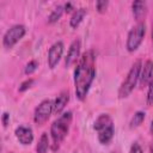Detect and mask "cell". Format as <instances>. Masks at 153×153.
<instances>
[{"instance_id": "16", "label": "cell", "mask_w": 153, "mask_h": 153, "mask_svg": "<svg viewBox=\"0 0 153 153\" xmlns=\"http://www.w3.org/2000/svg\"><path fill=\"white\" fill-rule=\"evenodd\" d=\"M63 13H65V7H63V5H57V6L50 12V14L48 16V23H49V24H54V23L59 22Z\"/></svg>"}, {"instance_id": "2", "label": "cell", "mask_w": 153, "mask_h": 153, "mask_svg": "<svg viewBox=\"0 0 153 153\" xmlns=\"http://www.w3.org/2000/svg\"><path fill=\"white\" fill-rule=\"evenodd\" d=\"M72 121H73L72 111H65L51 123L49 136H50V148L54 152L60 148L61 143L66 139L69 131Z\"/></svg>"}, {"instance_id": "21", "label": "cell", "mask_w": 153, "mask_h": 153, "mask_svg": "<svg viewBox=\"0 0 153 153\" xmlns=\"http://www.w3.org/2000/svg\"><path fill=\"white\" fill-rule=\"evenodd\" d=\"M108 5H109V1L99 0V1H97V2H96V8H97V11H98L99 13H103V12H105V11H106Z\"/></svg>"}, {"instance_id": "5", "label": "cell", "mask_w": 153, "mask_h": 153, "mask_svg": "<svg viewBox=\"0 0 153 153\" xmlns=\"http://www.w3.org/2000/svg\"><path fill=\"white\" fill-rule=\"evenodd\" d=\"M146 35V24L145 22H137L128 32L127 41H126V48L129 53H134L137 50V48L141 45L143 38Z\"/></svg>"}, {"instance_id": "14", "label": "cell", "mask_w": 153, "mask_h": 153, "mask_svg": "<svg viewBox=\"0 0 153 153\" xmlns=\"http://www.w3.org/2000/svg\"><path fill=\"white\" fill-rule=\"evenodd\" d=\"M85 16H86V10H85V8H82V7L75 8V11L72 13L71 19H69V25H71V27H72V29H76V27L81 24V22L84 20Z\"/></svg>"}, {"instance_id": "28", "label": "cell", "mask_w": 153, "mask_h": 153, "mask_svg": "<svg viewBox=\"0 0 153 153\" xmlns=\"http://www.w3.org/2000/svg\"><path fill=\"white\" fill-rule=\"evenodd\" d=\"M111 153H116V152H111Z\"/></svg>"}, {"instance_id": "12", "label": "cell", "mask_w": 153, "mask_h": 153, "mask_svg": "<svg viewBox=\"0 0 153 153\" xmlns=\"http://www.w3.org/2000/svg\"><path fill=\"white\" fill-rule=\"evenodd\" d=\"M68 102H69V92L68 91L60 92L56 96V98L53 100V103H54V114L60 116L62 112H65L63 110H65Z\"/></svg>"}, {"instance_id": "20", "label": "cell", "mask_w": 153, "mask_h": 153, "mask_svg": "<svg viewBox=\"0 0 153 153\" xmlns=\"http://www.w3.org/2000/svg\"><path fill=\"white\" fill-rule=\"evenodd\" d=\"M35 84V79H32V78H29V79H26V80H24L20 85H19V88H18V91L19 92H24V91H26V90H29L32 85Z\"/></svg>"}, {"instance_id": "17", "label": "cell", "mask_w": 153, "mask_h": 153, "mask_svg": "<svg viewBox=\"0 0 153 153\" xmlns=\"http://www.w3.org/2000/svg\"><path fill=\"white\" fill-rule=\"evenodd\" d=\"M145 117H146V112L142 111V110H139L136 111L133 117L130 118V122H129V127L130 128H136V127H140L142 124V122L145 121Z\"/></svg>"}, {"instance_id": "9", "label": "cell", "mask_w": 153, "mask_h": 153, "mask_svg": "<svg viewBox=\"0 0 153 153\" xmlns=\"http://www.w3.org/2000/svg\"><path fill=\"white\" fill-rule=\"evenodd\" d=\"M80 50H81V41L79 38H75L71 43L68 51H67V55L65 57V66L66 67H71L79 61V59L81 56Z\"/></svg>"}, {"instance_id": "3", "label": "cell", "mask_w": 153, "mask_h": 153, "mask_svg": "<svg viewBox=\"0 0 153 153\" xmlns=\"http://www.w3.org/2000/svg\"><path fill=\"white\" fill-rule=\"evenodd\" d=\"M93 129L97 131V137L99 143L102 145L110 143L115 134V127L111 116L108 114H100L93 122Z\"/></svg>"}, {"instance_id": "19", "label": "cell", "mask_w": 153, "mask_h": 153, "mask_svg": "<svg viewBox=\"0 0 153 153\" xmlns=\"http://www.w3.org/2000/svg\"><path fill=\"white\" fill-rule=\"evenodd\" d=\"M146 103L147 105L153 104V79L147 85V93H146Z\"/></svg>"}, {"instance_id": "11", "label": "cell", "mask_w": 153, "mask_h": 153, "mask_svg": "<svg viewBox=\"0 0 153 153\" xmlns=\"http://www.w3.org/2000/svg\"><path fill=\"white\" fill-rule=\"evenodd\" d=\"M152 79H153V61L152 60H146L142 63V67H141L139 85L141 87H145L149 84V81Z\"/></svg>"}, {"instance_id": "25", "label": "cell", "mask_w": 153, "mask_h": 153, "mask_svg": "<svg viewBox=\"0 0 153 153\" xmlns=\"http://www.w3.org/2000/svg\"><path fill=\"white\" fill-rule=\"evenodd\" d=\"M149 133H151L152 139H153V120H152L151 126H149ZM151 153H153V140H152V145H151Z\"/></svg>"}, {"instance_id": "22", "label": "cell", "mask_w": 153, "mask_h": 153, "mask_svg": "<svg viewBox=\"0 0 153 153\" xmlns=\"http://www.w3.org/2000/svg\"><path fill=\"white\" fill-rule=\"evenodd\" d=\"M129 153H143V149H142V147L140 146L139 142H133L131 146H130Z\"/></svg>"}, {"instance_id": "15", "label": "cell", "mask_w": 153, "mask_h": 153, "mask_svg": "<svg viewBox=\"0 0 153 153\" xmlns=\"http://www.w3.org/2000/svg\"><path fill=\"white\" fill-rule=\"evenodd\" d=\"M49 148H50V136L48 135V133H42L36 145V153H47Z\"/></svg>"}, {"instance_id": "27", "label": "cell", "mask_w": 153, "mask_h": 153, "mask_svg": "<svg viewBox=\"0 0 153 153\" xmlns=\"http://www.w3.org/2000/svg\"><path fill=\"white\" fill-rule=\"evenodd\" d=\"M73 153H78V152H73Z\"/></svg>"}, {"instance_id": "13", "label": "cell", "mask_w": 153, "mask_h": 153, "mask_svg": "<svg viewBox=\"0 0 153 153\" xmlns=\"http://www.w3.org/2000/svg\"><path fill=\"white\" fill-rule=\"evenodd\" d=\"M131 12L134 18L137 22H143L142 19L145 18L147 13V4L146 1H134L131 2Z\"/></svg>"}, {"instance_id": "4", "label": "cell", "mask_w": 153, "mask_h": 153, "mask_svg": "<svg viewBox=\"0 0 153 153\" xmlns=\"http://www.w3.org/2000/svg\"><path fill=\"white\" fill-rule=\"evenodd\" d=\"M141 67H142V61L141 60H136L130 69L127 73V76L124 78V80L122 81V84L120 85L118 88V98L120 99H124L127 97L130 96V93L134 91L135 86L139 84V78H140V72H141Z\"/></svg>"}, {"instance_id": "24", "label": "cell", "mask_w": 153, "mask_h": 153, "mask_svg": "<svg viewBox=\"0 0 153 153\" xmlns=\"http://www.w3.org/2000/svg\"><path fill=\"white\" fill-rule=\"evenodd\" d=\"M63 7H65V12H67V13H69V12H74L75 11V8H74V5L72 4V2H67V4H65L63 5Z\"/></svg>"}, {"instance_id": "7", "label": "cell", "mask_w": 153, "mask_h": 153, "mask_svg": "<svg viewBox=\"0 0 153 153\" xmlns=\"http://www.w3.org/2000/svg\"><path fill=\"white\" fill-rule=\"evenodd\" d=\"M54 112V103L50 99H43L36 108L33 111V122L37 126H42L44 124L50 115Z\"/></svg>"}, {"instance_id": "23", "label": "cell", "mask_w": 153, "mask_h": 153, "mask_svg": "<svg viewBox=\"0 0 153 153\" xmlns=\"http://www.w3.org/2000/svg\"><path fill=\"white\" fill-rule=\"evenodd\" d=\"M1 123H2V126L5 128L10 124V114L7 111H4L2 112V115H1Z\"/></svg>"}, {"instance_id": "10", "label": "cell", "mask_w": 153, "mask_h": 153, "mask_svg": "<svg viewBox=\"0 0 153 153\" xmlns=\"http://www.w3.org/2000/svg\"><path fill=\"white\" fill-rule=\"evenodd\" d=\"M14 135L18 142L23 146H29L33 142V131L30 127H26V126L17 127L14 130Z\"/></svg>"}, {"instance_id": "26", "label": "cell", "mask_w": 153, "mask_h": 153, "mask_svg": "<svg viewBox=\"0 0 153 153\" xmlns=\"http://www.w3.org/2000/svg\"><path fill=\"white\" fill-rule=\"evenodd\" d=\"M152 42H153V22H152Z\"/></svg>"}, {"instance_id": "1", "label": "cell", "mask_w": 153, "mask_h": 153, "mask_svg": "<svg viewBox=\"0 0 153 153\" xmlns=\"http://www.w3.org/2000/svg\"><path fill=\"white\" fill-rule=\"evenodd\" d=\"M96 76V54L92 49L84 51L74 68V91L75 97L82 102L86 99L88 91Z\"/></svg>"}, {"instance_id": "8", "label": "cell", "mask_w": 153, "mask_h": 153, "mask_svg": "<svg viewBox=\"0 0 153 153\" xmlns=\"http://www.w3.org/2000/svg\"><path fill=\"white\" fill-rule=\"evenodd\" d=\"M63 50H65V44L62 41H56L50 45L48 50V57H47L48 66L50 69H54L57 66V63L60 62L63 55Z\"/></svg>"}, {"instance_id": "18", "label": "cell", "mask_w": 153, "mask_h": 153, "mask_svg": "<svg viewBox=\"0 0 153 153\" xmlns=\"http://www.w3.org/2000/svg\"><path fill=\"white\" fill-rule=\"evenodd\" d=\"M37 68H38V62H37V60H30V61L25 65V67H24V73H25L26 75H31L32 73H35V72L37 71Z\"/></svg>"}, {"instance_id": "6", "label": "cell", "mask_w": 153, "mask_h": 153, "mask_svg": "<svg viewBox=\"0 0 153 153\" xmlns=\"http://www.w3.org/2000/svg\"><path fill=\"white\" fill-rule=\"evenodd\" d=\"M26 33V27L23 24H14L10 29L6 30V32L2 36V47L5 49L13 48Z\"/></svg>"}]
</instances>
